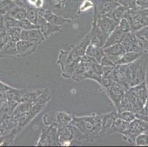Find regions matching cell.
I'll list each match as a JSON object with an SVG mask.
<instances>
[{"mask_svg": "<svg viewBox=\"0 0 148 147\" xmlns=\"http://www.w3.org/2000/svg\"><path fill=\"white\" fill-rule=\"evenodd\" d=\"M147 60L141 57L134 63L127 64V80L130 87H133L146 80Z\"/></svg>", "mask_w": 148, "mask_h": 147, "instance_id": "3", "label": "cell"}, {"mask_svg": "<svg viewBox=\"0 0 148 147\" xmlns=\"http://www.w3.org/2000/svg\"><path fill=\"white\" fill-rule=\"evenodd\" d=\"M103 90L110 100L112 102L115 108H117L125 96L126 89L119 83L114 81L110 85L105 88Z\"/></svg>", "mask_w": 148, "mask_h": 147, "instance_id": "8", "label": "cell"}, {"mask_svg": "<svg viewBox=\"0 0 148 147\" xmlns=\"http://www.w3.org/2000/svg\"><path fill=\"white\" fill-rule=\"evenodd\" d=\"M94 7H95V4H94L93 0H83L80 6V13L87 11L91 8H94Z\"/></svg>", "mask_w": 148, "mask_h": 147, "instance_id": "41", "label": "cell"}, {"mask_svg": "<svg viewBox=\"0 0 148 147\" xmlns=\"http://www.w3.org/2000/svg\"><path fill=\"white\" fill-rule=\"evenodd\" d=\"M38 146H60L59 141L57 126H47L42 129L39 138L36 142Z\"/></svg>", "mask_w": 148, "mask_h": 147, "instance_id": "6", "label": "cell"}, {"mask_svg": "<svg viewBox=\"0 0 148 147\" xmlns=\"http://www.w3.org/2000/svg\"><path fill=\"white\" fill-rule=\"evenodd\" d=\"M71 124L80 132L84 143L93 142L101 137L102 119L100 114L93 113L83 116H73Z\"/></svg>", "mask_w": 148, "mask_h": 147, "instance_id": "1", "label": "cell"}, {"mask_svg": "<svg viewBox=\"0 0 148 147\" xmlns=\"http://www.w3.org/2000/svg\"><path fill=\"white\" fill-rule=\"evenodd\" d=\"M62 27H63V26L56 25V24H54L50 22H48V21H46L45 23L41 24V26H40L39 29L42 32L44 38L46 39H47L50 36H52V35L56 33V32H61Z\"/></svg>", "mask_w": 148, "mask_h": 147, "instance_id": "23", "label": "cell"}, {"mask_svg": "<svg viewBox=\"0 0 148 147\" xmlns=\"http://www.w3.org/2000/svg\"><path fill=\"white\" fill-rule=\"evenodd\" d=\"M143 133H148V122L136 118L129 124L127 131L122 135V137L128 144L135 145L136 137Z\"/></svg>", "mask_w": 148, "mask_h": 147, "instance_id": "5", "label": "cell"}, {"mask_svg": "<svg viewBox=\"0 0 148 147\" xmlns=\"http://www.w3.org/2000/svg\"><path fill=\"white\" fill-rule=\"evenodd\" d=\"M88 33L90 37V44L101 47V48L104 47L107 38L105 36L103 32L99 29L95 20H93L92 23H91V29Z\"/></svg>", "mask_w": 148, "mask_h": 147, "instance_id": "10", "label": "cell"}, {"mask_svg": "<svg viewBox=\"0 0 148 147\" xmlns=\"http://www.w3.org/2000/svg\"><path fill=\"white\" fill-rule=\"evenodd\" d=\"M38 14L41 15V16H43L48 22L56 24V25L63 26L66 23H70L71 21H72V20L65 18L64 16H59V15L53 13L52 10H50L48 8H44L42 9L38 10Z\"/></svg>", "mask_w": 148, "mask_h": 147, "instance_id": "12", "label": "cell"}, {"mask_svg": "<svg viewBox=\"0 0 148 147\" xmlns=\"http://www.w3.org/2000/svg\"><path fill=\"white\" fill-rule=\"evenodd\" d=\"M39 45L40 44L38 43L20 40L16 43L18 56L25 57H27L32 55L37 49Z\"/></svg>", "mask_w": 148, "mask_h": 147, "instance_id": "14", "label": "cell"}, {"mask_svg": "<svg viewBox=\"0 0 148 147\" xmlns=\"http://www.w3.org/2000/svg\"><path fill=\"white\" fill-rule=\"evenodd\" d=\"M95 61V59L87 56L86 55H83L80 59V63L77 65L71 79L76 82H80V81L83 80V76H84L85 73L91 68L93 63Z\"/></svg>", "mask_w": 148, "mask_h": 147, "instance_id": "9", "label": "cell"}, {"mask_svg": "<svg viewBox=\"0 0 148 147\" xmlns=\"http://www.w3.org/2000/svg\"><path fill=\"white\" fill-rule=\"evenodd\" d=\"M100 64L103 67H114L116 66L115 63L111 60L109 57L105 55L100 61Z\"/></svg>", "mask_w": 148, "mask_h": 147, "instance_id": "42", "label": "cell"}, {"mask_svg": "<svg viewBox=\"0 0 148 147\" xmlns=\"http://www.w3.org/2000/svg\"><path fill=\"white\" fill-rule=\"evenodd\" d=\"M142 52H125L117 62V64L127 65L134 63L142 57ZM116 64V65H117Z\"/></svg>", "mask_w": 148, "mask_h": 147, "instance_id": "26", "label": "cell"}, {"mask_svg": "<svg viewBox=\"0 0 148 147\" xmlns=\"http://www.w3.org/2000/svg\"><path fill=\"white\" fill-rule=\"evenodd\" d=\"M21 40L36 42L41 44L46 38L39 28L32 29H22L21 33Z\"/></svg>", "mask_w": 148, "mask_h": 147, "instance_id": "15", "label": "cell"}, {"mask_svg": "<svg viewBox=\"0 0 148 147\" xmlns=\"http://www.w3.org/2000/svg\"><path fill=\"white\" fill-rule=\"evenodd\" d=\"M13 1H17V0H13Z\"/></svg>", "mask_w": 148, "mask_h": 147, "instance_id": "47", "label": "cell"}, {"mask_svg": "<svg viewBox=\"0 0 148 147\" xmlns=\"http://www.w3.org/2000/svg\"><path fill=\"white\" fill-rule=\"evenodd\" d=\"M82 57L74 55L70 51L60 49L56 63L61 70L62 77L65 79H71Z\"/></svg>", "mask_w": 148, "mask_h": 147, "instance_id": "2", "label": "cell"}, {"mask_svg": "<svg viewBox=\"0 0 148 147\" xmlns=\"http://www.w3.org/2000/svg\"><path fill=\"white\" fill-rule=\"evenodd\" d=\"M102 119V129H101V136L111 135V129L114 124V121L118 118V112L115 110L112 112L107 113H101Z\"/></svg>", "mask_w": 148, "mask_h": 147, "instance_id": "11", "label": "cell"}, {"mask_svg": "<svg viewBox=\"0 0 148 147\" xmlns=\"http://www.w3.org/2000/svg\"><path fill=\"white\" fill-rule=\"evenodd\" d=\"M0 21H1V15H0Z\"/></svg>", "mask_w": 148, "mask_h": 147, "instance_id": "45", "label": "cell"}, {"mask_svg": "<svg viewBox=\"0 0 148 147\" xmlns=\"http://www.w3.org/2000/svg\"><path fill=\"white\" fill-rule=\"evenodd\" d=\"M136 118L148 122V99L141 110L136 113Z\"/></svg>", "mask_w": 148, "mask_h": 147, "instance_id": "37", "label": "cell"}, {"mask_svg": "<svg viewBox=\"0 0 148 147\" xmlns=\"http://www.w3.org/2000/svg\"><path fill=\"white\" fill-rule=\"evenodd\" d=\"M45 89H34V90H24L20 98L19 103L33 104L37 101Z\"/></svg>", "mask_w": 148, "mask_h": 147, "instance_id": "20", "label": "cell"}, {"mask_svg": "<svg viewBox=\"0 0 148 147\" xmlns=\"http://www.w3.org/2000/svg\"><path fill=\"white\" fill-rule=\"evenodd\" d=\"M18 27L21 28V29H32L39 28V27L29 21L27 18H25L18 21Z\"/></svg>", "mask_w": 148, "mask_h": 147, "instance_id": "36", "label": "cell"}, {"mask_svg": "<svg viewBox=\"0 0 148 147\" xmlns=\"http://www.w3.org/2000/svg\"><path fill=\"white\" fill-rule=\"evenodd\" d=\"M117 27L122 31L125 33H127V32H131V29H130V24H129L128 21L125 18H123L120 20V21L118 24Z\"/></svg>", "mask_w": 148, "mask_h": 147, "instance_id": "38", "label": "cell"}, {"mask_svg": "<svg viewBox=\"0 0 148 147\" xmlns=\"http://www.w3.org/2000/svg\"><path fill=\"white\" fill-rule=\"evenodd\" d=\"M129 124L130 123L121 119V118L118 117L116 119V121H114V124H113L112 127H111V135L114 134V133H119V134L122 135L124 133L127 131V128L129 126Z\"/></svg>", "mask_w": 148, "mask_h": 147, "instance_id": "27", "label": "cell"}, {"mask_svg": "<svg viewBox=\"0 0 148 147\" xmlns=\"http://www.w3.org/2000/svg\"><path fill=\"white\" fill-rule=\"evenodd\" d=\"M73 116L64 110H54L43 116V122L45 126H66L71 124Z\"/></svg>", "mask_w": 148, "mask_h": 147, "instance_id": "4", "label": "cell"}, {"mask_svg": "<svg viewBox=\"0 0 148 147\" xmlns=\"http://www.w3.org/2000/svg\"><path fill=\"white\" fill-rule=\"evenodd\" d=\"M120 5L125 6L128 9H137L136 1L137 0H114Z\"/></svg>", "mask_w": 148, "mask_h": 147, "instance_id": "39", "label": "cell"}, {"mask_svg": "<svg viewBox=\"0 0 148 147\" xmlns=\"http://www.w3.org/2000/svg\"><path fill=\"white\" fill-rule=\"evenodd\" d=\"M103 50H104L105 55L109 57L115 63L116 65L117 64L118 60L125 52V49L123 48L121 44H114L108 47H105L103 48Z\"/></svg>", "mask_w": 148, "mask_h": 147, "instance_id": "17", "label": "cell"}, {"mask_svg": "<svg viewBox=\"0 0 148 147\" xmlns=\"http://www.w3.org/2000/svg\"><path fill=\"white\" fill-rule=\"evenodd\" d=\"M94 16L93 20H97L102 16H109L113 10L119 5L114 0H93Z\"/></svg>", "mask_w": 148, "mask_h": 147, "instance_id": "7", "label": "cell"}, {"mask_svg": "<svg viewBox=\"0 0 148 147\" xmlns=\"http://www.w3.org/2000/svg\"><path fill=\"white\" fill-rule=\"evenodd\" d=\"M1 18H2L7 29H9L13 27H18V21H19L15 19L14 18H13L9 14L1 16Z\"/></svg>", "mask_w": 148, "mask_h": 147, "instance_id": "31", "label": "cell"}, {"mask_svg": "<svg viewBox=\"0 0 148 147\" xmlns=\"http://www.w3.org/2000/svg\"><path fill=\"white\" fill-rule=\"evenodd\" d=\"M95 21H97L99 29L107 38L111 34V32L117 27L119 24L117 21H116L109 16H102Z\"/></svg>", "mask_w": 148, "mask_h": 147, "instance_id": "13", "label": "cell"}, {"mask_svg": "<svg viewBox=\"0 0 148 147\" xmlns=\"http://www.w3.org/2000/svg\"><path fill=\"white\" fill-rule=\"evenodd\" d=\"M125 52H140L141 49L137 44V36L135 32H130L126 33L125 36L121 42Z\"/></svg>", "mask_w": 148, "mask_h": 147, "instance_id": "16", "label": "cell"}, {"mask_svg": "<svg viewBox=\"0 0 148 147\" xmlns=\"http://www.w3.org/2000/svg\"><path fill=\"white\" fill-rule=\"evenodd\" d=\"M137 44H138V47L141 49L142 52L148 53V40H147L146 39L142 37L137 36Z\"/></svg>", "mask_w": 148, "mask_h": 147, "instance_id": "40", "label": "cell"}, {"mask_svg": "<svg viewBox=\"0 0 148 147\" xmlns=\"http://www.w3.org/2000/svg\"><path fill=\"white\" fill-rule=\"evenodd\" d=\"M22 29L20 27H13L8 29L9 35V38L10 40L14 41V42H18L21 40V33Z\"/></svg>", "mask_w": 148, "mask_h": 147, "instance_id": "32", "label": "cell"}, {"mask_svg": "<svg viewBox=\"0 0 148 147\" xmlns=\"http://www.w3.org/2000/svg\"><path fill=\"white\" fill-rule=\"evenodd\" d=\"M45 8H48L53 13L65 17L64 0H47V2H45Z\"/></svg>", "mask_w": 148, "mask_h": 147, "instance_id": "22", "label": "cell"}, {"mask_svg": "<svg viewBox=\"0 0 148 147\" xmlns=\"http://www.w3.org/2000/svg\"><path fill=\"white\" fill-rule=\"evenodd\" d=\"M125 34L126 33L123 32L122 31H121L119 28L116 27L112 32H111V34L108 37L103 48L108 47L109 46L114 45V44H121V42H122L123 38H125Z\"/></svg>", "mask_w": 148, "mask_h": 147, "instance_id": "24", "label": "cell"}, {"mask_svg": "<svg viewBox=\"0 0 148 147\" xmlns=\"http://www.w3.org/2000/svg\"><path fill=\"white\" fill-rule=\"evenodd\" d=\"M27 18L31 21L33 24L37 25L38 17V10L33 8H28L27 9Z\"/></svg>", "mask_w": 148, "mask_h": 147, "instance_id": "35", "label": "cell"}, {"mask_svg": "<svg viewBox=\"0 0 148 147\" xmlns=\"http://www.w3.org/2000/svg\"><path fill=\"white\" fill-rule=\"evenodd\" d=\"M135 34L137 36L142 37L145 39H146L147 40H148V27H145L140 29V30L137 31V32H135Z\"/></svg>", "mask_w": 148, "mask_h": 147, "instance_id": "43", "label": "cell"}, {"mask_svg": "<svg viewBox=\"0 0 148 147\" xmlns=\"http://www.w3.org/2000/svg\"><path fill=\"white\" fill-rule=\"evenodd\" d=\"M27 11L26 8L25 7L17 5L11 10L9 15L11 16L13 18H14L15 19L21 21V20L27 18Z\"/></svg>", "mask_w": 148, "mask_h": 147, "instance_id": "29", "label": "cell"}, {"mask_svg": "<svg viewBox=\"0 0 148 147\" xmlns=\"http://www.w3.org/2000/svg\"><path fill=\"white\" fill-rule=\"evenodd\" d=\"M2 0H0V2H2Z\"/></svg>", "mask_w": 148, "mask_h": 147, "instance_id": "46", "label": "cell"}, {"mask_svg": "<svg viewBox=\"0 0 148 147\" xmlns=\"http://www.w3.org/2000/svg\"><path fill=\"white\" fill-rule=\"evenodd\" d=\"M18 57L16 42L9 40L0 49V58H17Z\"/></svg>", "mask_w": 148, "mask_h": 147, "instance_id": "19", "label": "cell"}, {"mask_svg": "<svg viewBox=\"0 0 148 147\" xmlns=\"http://www.w3.org/2000/svg\"><path fill=\"white\" fill-rule=\"evenodd\" d=\"M16 5V1L13 0H2V2H0V15L5 16L10 14L11 10Z\"/></svg>", "mask_w": 148, "mask_h": 147, "instance_id": "28", "label": "cell"}, {"mask_svg": "<svg viewBox=\"0 0 148 147\" xmlns=\"http://www.w3.org/2000/svg\"><path fill=\"white\" fill-rule=\"evenodd\" d=\"M118 117L128 123H130L136 118V115L134 112L126 110V111L118 112Z\"/></svg>", "mask_w": 148, "mask_h": 147, "instance_id": "33", "label": "cell"}, {"mask_svg": "<svg viewBox=\"0 0 148 147\" xmlns=\"http://www.w3.org/2000/svg\"><path fill=\"white\" fill-rule=\"evenodd\" d=\"M89 44L90 37L88 33H87L84 36V38L80 41H79L77 44L73 46L69 51L72 53H73L74 55H77V56L80 57H83V55H86V49Z\"/></svg>", "mask_w": 148, "mask_h": 147, "instance_id": "21", "label": "cell"}, {"mask_svg": "<svg viewBox=\"0 0 148 147\" xmlns=\"http://www.w3.org/2000/svg\"><path fill=\"white\" fill-rule=\"evenodd\" d=\"M127 9H128V8H125V6L119 5V6L116 7V8L113 10V12L111 13V15L109 16V17H111V18H112L113 19L115 20L116 21H117V22L119 23V21H120V20L125 17V14Z\"/></svg>", "mask_w": 148, "mask_h": 147, "instance_id": "30", "label": "cell"}, {"mask_svg": "<svg viewBox=\"0 0 148 147\" xmlns=\"http://www.w3.org/2000/svg\"><path fill=\"white\" fill-rule=\"evenodd\" d=\"M135 145L138 146H148V133H143L138 135L136 137Z\"/></svg>", "mask_w": 148, "mask_h": 147, "instance_id": "34", "label": "cell"}, {"mask_svg": "<svg viewBox=\"0 0 148 147\" xmlns=\"http://www.w3.org/2000/svg\"><path fill=\"white\" fill-rule=\"evenodd\" d=\"M130 88L136 96L140 105L143 107L148 99V87L147 81L145 80L140 84L130 87Z\"/></svg>", "mask_w": 148, "mask_h": 147, "instance_id": "18", "label": "cell"}, {"mask_svg": "<svg viewBox=\"0 0 148 147\" xmlns=\"http://www.w3.org/2000/svg\"><path fill=\"white\" fill-rule=\"evenodd\" d=\"M136 8L140 9V10L148 8V0H137Z\"/></svg>", "mask_w": 148, "mask_h": 147, "instance_id": "44", "label": "cell"}, {"mask_svg": "<svg viewBox=\"0 0 148 147\" xmlns=\"http://www.w3.org/2000/svg\"><path fill=\"white\" fill-rule=\"evenodd\" d=\"M86 55L91 57V58L95 59V60H97L99 63H100L102 58L104 57L105 52L104 50H103V48H101V47L97 46L90 44L86 49Z\"/></svg>", "mask_w": 148, "mask_h": 147, "instance_id": "25", "label": "cell"}]
</instances>
